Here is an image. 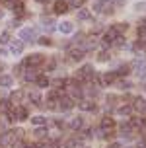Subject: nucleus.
Segmentation results:
<instances>
[{"instance_id":"nucleus-1","label":"nucleus","mask_w":146,"mask_h":148,"mask_svg":"<svg viewBox=\"0 0 146 148\" xmlns=\"http://www.w3.org/2000/svg\"><path fill=\"white\" fill-rule=\"evenodd\" d=\"M20 39H22V41H25V43H33V41L37 39L35 29H31V27H23V29L20 31Z\"/></svg>"},{"instance_id":"nucleus-2","label":"nucleus","mask_w":146,"mask_h":148,"mask_svg":"<svg viewBox=\"0 0 146 148\" xmlns=\"http://www.w3.org/2000/svg\"><path fill=\"white\" fill-rule=\"evenodd\" d=\"M43 60H45V57H43V55H39V53H35V55H31V57H27L23 64H27V66H39V64H43Z\"/></svg>"},{"instance_id":"nucleus-3","label":"nucleus","mask_w":146,"mask_h":148,"mask_svg":"<svg viewBox=\"0 0 146 148\" xmlns=\"http://www.w3.org/2000/svg\"><path fill=\"white\" fill-rule=\"evenodd\" d=\"M22 51H23V41L22 39H14L10 43V53L12 55H22Z\"/></svg>"},{"instance_id":"nucleus-4","label":"nucleus","mask_w":146,"mask_h":148,"mask_svg":"<svg viewBox=\"0 0 146 148\" xmlns=\"http://www.w3.org/2000/svg\"><path fill=\"white\" fill-rule=\"evenodd\" d=\"M117 37H119V33L115 31V27H111L109 31H105V33H103V43H105V45H111Z\"/></svg>"},{"instance_id":"nucleus-5","label":"nucleus","mask_w":146,"mask_h":148,"mask_svg":"<svg viewBox=\"0 0 146 148\" xmlns=\"http://www.w3.org/2000/svg\"><path fill=\"white\" fill-rule=\"evenodd\" d=\"M72 105H74L72 97H60V99H58V107H60L62 111H68V109H72Z\"/></svg>"},{"instance_id":"nucleus-6","label":"nucleus","mask_w":146,"mask_h":148,"mask_svg":"<svg viewBox=\"0 0 146 148\" xmlns=\"http://www.w3.org/2000/svg\"><path fill=\"white\" fill-rule=\"evenodd\" d=\"M55 12H57V14H64V12H68V4L62 2V0H57V2H55Z\"/></svg>"},{"instance_id":"nucleus-7","label":"nucleus","mask_w":146,"mask_h":148,"mask_svg":"<svg viewBox=\"0 0 146 148\" xmlns=\"http://www.w3.org/2000/svg\"><path fill=\"white\" fill-rule=\"evenodd\" d=\"M82 111H94L95 109V103L94 101H90V99H84V101H80V105H78Z\"/></svg>"},{"instance_id":"nucleus-8","label":"nucleus","mask_w":146,"mask_h":148,"mask_svg":"<svg viewBox=\"0 0 146 148\" xmlns=\"http://www.w3.org/2000/svg\"><path fill=\"white\" fill-rule=\"evenodd\" d=\"M84 55H86V53L78 47V49H72V51H70V59H72V60H82V59H84Z\"/></svg>"},{"instance_id":"nucleus-9","label":"nucleus","mask_w":146,"mask_h":148,"mask_svg":"<svg viewBox=\"0 0 146 148\" xmlns=\"http://www.w3.org/2000/svg\"><path fill=\"white\" fill-rule=\"evenodd\" d=\"M72 29H74V25L70 22H62L58 25V31H60V33H72Z\"/></svg>"},{"instance_id":"nucleus-10","label":"nucleus","mask_w":146,"mask_h":148,"mask_svg":"<svg viewBox=\"0 0 146 148\" xmlns=\"http://www.w3.org/2000/svg\"><path fill=\"white\" fill-rule=\"evenodd\" d=\"M16 119L25 121V119H27V109H25V107H16Z\"/></svg>"},{"instance_id":"nucleus-11","label":"nucleus","mask_w":146,"mask_h":148,"mask_svg":"<svg viewBox=\"0 0 146 148\" xmlns=\"http://www.w3.org/2000/svg\"><path fill=\"white\" fill-rule=\"evenodd\" d=\"M31 123L37 127H43L47 125V117H43V115H35V117H31Z\"/></svg>"},{"instance_id":"nucleus-12","label":"nucleus","mask_w":146,"mask_h":148,"mask_svg":"<svg viewBox=\"0 0 146 148\" xmlns=\"http://www.w3.org/2000/svg\"><path fill=\"white\" fill-rule=\"evenodd\" d=\"M82 125H84L82 117H74L72 121H70V129H72V131H78V129H82Z\"/></svg>"},{"instance_id":"nucleus-13","label":"nucleus","mask_w":146,"mask_h":148,"mask_svg":"<svg viewBox=\"0 0 146 148\" xmlns=\"http://www.w3.org/2000/svg\"><path fill=\"white\" fill-rule=\"evenodd\" d=\"M115 125V121L111 117H103L101 119V129H105V131H111V127Z\"/></svg>"},{"instance_id":"nucleus-14","label":"nucleus","mask_w":146,"mask_h":148,"mask_svg":"<svg viewBox=\"0 0 146 148\" xmlns=\"http://www.w3.org/2000/svg\"><path fill=\"white\" fill-rule=\"evenodd\" d=\"M35 84L39 86V88H47V86H49V78L41 74V76H37V78H35Z\"/></svg>"},{"instance_id":"nucleus-15","label":"nucleus","mask_w":146,"mask_h":148,"mask_svg":"<svg viewBox=\"0 0 146 148\" xmlns=\"http://www.w3.org/2000/svg\"><path fill=\"white\" fill-rule=\"evenodd\" d=\"M92 18V14H90V10H86V8H82V10H78V20L80 22H86V20H90Z\"/></svg>"},{"instance_id":"nucleus-16","label":"nucleus","mask_w":146,"mask_h":148,"mask_svg":"<svg viewBox=\"0 0 146 148\" xmlns=\"http://www.w3.org/2000/svg\"><path fill=\"white\" fill-rule=\"evenodd\" d=\"M0 86H2V88H10V86H12V76L2 74V76H0Z\"/></svg>"},{"instance_id":"nucleus-17","label":"nucleus","mask_w":146,"mask_h":148,"mask_svg":"<svg viewBox=\"0 0 146 148\" xmlns=\"http://www.w3.org/2000/svg\"><path fill=\"white\" fill-rule=\"evenodd\" d=\"M129 68H131V66H129V64H121V66H119V68H117V70H115V74H117V76H127V74L131 72Z\"/></svg>"},{"instance_id":"nucleus-18","label":"nucleus","mask_w":146,"mask_h":148,"mask_svg":"<svg viewBox=\"0 0 146 148\" xmlns=\"http://www.w3.org/2000/svg\"><path fill=\"white\" fill-rule=\"evenodd\" d=\"M134 109H138V111H146V101L142 99V97H136V99H134Z\"/></svg>"},{"instance_id":"nucleus-19","label":"nucleus","mask_w":146,"mask_h":148,"mask_svg":"<svg viewBox=\"0 0 146 148\" xmlns=\"http://www.w3.org/2000/svg\"><path fill=\"white\" fill-rule=\"evenodd\" d=\"M117 113H119V115H131L132 107H131V105H123V107H119V109H117Z\"/></svg>"},{"instance_id":"nucleus-20","label":"nucleus","mask_w":146,"mask_h":148,"mask_svg":"<svg viewBox=\"0 0 146 148\" xmlns=\"http://www.w3.org/2000/svg\"><path fill=\"white\" fill-rule=\"evenodd\" d=\"M117 88H119V90H131L132 84L129 80H121V82H117Z\"/></svg>"},{"instance_id":"nucleus-21","label":"nucleus","mask_w":146,"mask_h":148,"mask_svg":"<svg viewBox=\"0 0 146 148\" xmlns=\"http://www.w3.org/2000/svg\"><path fill=\"white\" fill-rule=\"evenodd\" d=\"M47 133H49V131H47V129H43V127H37V129H35V136H37V138H45V136H47Z\"/></svg>"},{"instance_id":"nucleus-22","label":"nucleus","mask_w":146,"mask_h":148,"mask_svg":"<svg viewBox=\"0 0 146 148\" xmlns=\"http://www.w3.org/2000/svg\"><path fill=\"white\" fill-rule=\"evenodd\" d=\"M12 10H14V12H16L18 16H20V14H23V2L20 0L18 4H14V6H12Z\"/></svg>"},{"instance_id":"nucleus-23","label":"nucleus","mask_w":146,"mask_h":148,"mask_svg":"<svg viewBox=\"0 0 146 148\" xmlns=\"http://www.w3.org/2000/svg\"><path fill=\"white\" fill-rule=\"evenodd\" d=\"M113 27H115V31L119 33V35H121L123 31H127V27H129V25H127V23H115Z\"/></svg>"},{"instance_id":"nucleus-24","label":"nucleus","mask_w":146,"mask_h":148,"mask_svg":"<svg viewBox=\"0 0 146 148\" xmlns=\"http://www.w3.org/2000/svg\"><path fill=\"white\" fill-rule=\"evenodd\" d=\"M0 111H4V113L10 111V101H8V99H2V101H0Z\"/></svg>"},{"instance_id":"nucleus-25","label":"nucleus","mask_w":146,"mask_h":148,"mask_svg":"<svg viewBox=\"0 0 146 148\" xmlns=\"http://www.w3.org/2000/svg\"><path fill=\"white\" fill-rule=\"evenodd\" d=\"M8 41H10V33H8V31L0 33V45H6Z\"/></svg>"},{"instance_id":"nucleus-26","label":"nucleus","mask_w":146,"mask_h":148,"mask_svg":"<svg viewBox=\"0 0 146 148\" xmlns=\"http://www.w3.org/2000/svg\"><path fill=\"white\" fill-rule=\"evenodd\" d=\"M35 78H37V74L33 72V68H31L29 72H25V80L27 82H35Z\"/></svg>"},{"instance_id":"nucleus-27","label":"nucleus","mask_w":146,"mask_h":148,"mask_svg":"<svg viewBox=\"0 0 146 148\" xmlns=\"http://www.w3.org/2000/svg\"><path fill=\"white\" fill-rule=\"evenodd\" d=\"M142 64H144V55L136 57V59H134V62H132V66H142Z\"/></svg>"},{"instance_id":"nucleus-28","label":"nucleus","mask_w":146,"mask_h":148,"mask_svg":"<svg viewBox=\"0 0 146 148\" xmlns=\"http://www.w3.org/2000/svg\"><path fill=\"white\" fill-rule=\"evenodd\" d=\"M138 37L140 39H146V23H142L138 27Z\"/></svg>"},{"instance_id":"nucleus-29","label":"nucleus","mask_w":146,"mask_h":148,"mask_svg":"<svg viewBox=\"0 0 146 148\" xmlns=\"http://www.w3.org/2000/svg\"><path fill=\"white\" fill-rule=\"evenodd\" d=\"M29 99H33V103H39V99H41V97H39L37 92H29Z\"/></svg>"},{"instance_id":"nucleus-30","label":"nucleus","mask_w":146,"mask_h":148,"mask_svg":"<svg viewBox=\"0 0 146 148\" xmlns=\"http://www.w3.org/2000/svg\"><path fill=\"white\" fill-rule=\"evenodd\" d=\"M76 146H78V142L74 140V138H70V140L64 142V148H76Z\"/></svg>"},{"instance_id":"nucleus-31","label":"nucleus","mask_w":146,"mask_h":148,"mask_svg":"<svg viewBox=\"0 0 146 148\" xmlns=\"http://www.w3.org/2000/svg\"><path fill=\"white\" fill-rule=\"evenodd\" d=\"M113 45H117V47H123V45H125V37H123V35H119L115 41H113Z\"/></svg>"},{"instance_id":"nucleus-32","label":"nucleus","mask_w":146,"mask_h":148,"mask_svg":"<svg viewBox=\"0 0 146 148\" xmlns=\"http://www.w3.org/2000/svg\"><path fill=\"white\" fill-rule=\"evenodd\" d=\"M99 60H101V62L109 60V53H107V51H101V53H99Z\"/></svg>"},{"instance_id":"nucleus-33","label":"nucleus","mask_w":146,"mask_h":148,"mask_svg":"<svg viewBox=\"0 0 146 148\" xmlns=\"http://www.w3.org/2000/svg\"><path fill=\"white\" fill-rule=\"evenodd\" d=\"M72 97H82V90L80 88H72Z\"/></svg>"},{"instance_id":"nucleus-34","label":"nucleus","mask_w":146,"mask_h":148,"mask_svg":"<svg viewBox=\"0 0 146 148\" xmlns=\"http://www.w3.org/2000/svg\"><path fill=\"white\" fill-rule=\"evenodd\" d=\"M82 2H84V0H70V6H72V8H80Z\"/></svg>"},{"instance_id":"nucleus-35","label":"nucleus","mask_w":146,"mask_h":148,"mask_svg":"<svg viewBox=\"0 0 146 148\" xmlns=\"http://www.w3.org/2000/svg\"><path fill=\"white\" fill-rule=\"evenodd\" d=\"M134 8H136V10H146V2H138Z\"/></svg>"},{"instance_id":"nucleus-36","label":"nucleus","mask_w":146,"mask_h":148,"mask_svg":"<svg viewBox=\"0 0 146 148\" xmlns=\"http://www.w3.org/2000/svg\"><path fill=\"white\" fill-rule=\"evenodd\" d=\"M39 43H41V45H49V43H51V39H47V37H41V39H39Z\"/></svg>"},{"instance_id":"nucleus-37","label":"nucleus","mask_w":146,"mask_h":148,"mask_svg":"<svg viewBox=\"0 0 146 148\" xmlns=\"http://www.w3.org/2000/svg\"><path fill=\"white\" fill-rule=\"evenodd\" d=\"M138 78H146V66L142 70H138Z\"/></svg>"},{"instance_id":"nucleus-38","label":"nucleus","mask_w":146,"mask_h":148,"mask_svg":"<svg viewBox=\"0 0 146 148\" xmlns=\"http://www.w3.org/2000/svg\"><path fill=\"white\" fill-rule=\"evenodd\" d=\"M12 99H14V101H16V99H22V92H18V94H14V96H12Z\"/></svg>"},{"instance_id":"nucleus-39","label":"nucleus","mask_w":146,"mask_h":148,"mask_svg":"<svg viewBox=\"0 0 146 148\" xmlns=\"http://www.w3.org/2000/svg\"><path fill=\"white\" fill-rule=\"evenodd\" d=\"M12 148H22V142H12Z\"/></svg>"},{"instance_id":"nucleus-40","label":"nucleus","mask_w":146,"mask_h":148,"mask_svg":"<svg viewBox=\"0 0 146 148\" xmlns=\"http://www.w3.org/2000/svg\"><path fill=\"white\" fill-rule=\"evenodd\" d=\"M109 148H121V144L119 142H113V144H109Z\"/></svg>"},{"instance_id":"nucleus-41","label":"nucleus","mask_w":146,"mask_h":148,"mask_svg":"<svg viewBox=\"0 0 146 148\" xmlns=\"http://www.w3.org/2000/svg\"><path fill=\"white\" fill-rule=\"evenodd\" d=\"M25 148H39V146H37V144H27Z\"/></svg>"},{"instance_id":"nucleus-42","label":"nucleus","mask_w":146,"mask_h":148,"mask_svg":"<svg viewBox=\"0 0 146 148\" xmlns=\"http://www.w3.org/2000/svg\"><path fill=\"white\" fill-rule=\"evenodd\" d=\"M2 18H4V12H2V10H0V20H2Z\"/></svg>"},{"instance_id":"nucleus-43","label":"nucleus","mask_w":146,"mask_h":148,"mask_svg":"<svg viewBox=\"0 0 146 148\" xmlns=\"http://www.w3.org/2000/svg\"><path fill=\"white\" fill-rule=\"evenodd\" d=\"M35 2H49V0H35Z\"/></svg>"},{"instance_id":"nucleus-44","label":"nucleus","mask_w":146,"mask_h":148,"mask_svg":"<svg viewBox=\"0 0 146 148\" xmlns=\"http://www.w3.org/2000/svg\"><path fill=\"white\" fill-rule=\"evenodd\" d=\"M2 2H12V0H2Z\"/></svg>"},{"instance_id":"nucleus-45","label":"nucleus","mask_w":146,"mask_h":148,"mask_svg":"<svg viewBox=\"0 0 146 148\" xmlns=\"http://www.w3.org/2000/svg\"><path fill=\"white\" fill-rule=\"evenodd\" d=\"M144 90H146V86H144Z\"/></svg>"}]
</instances>
